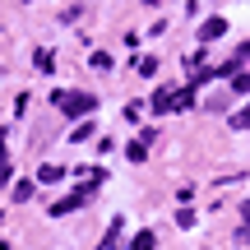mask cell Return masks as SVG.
Segmentation results:
<instances>
[{
	"label": "cell",
	"mask_w": 250,
	"mask_h": 250,
	"mask_svg": "<svg viewBox=\"0 0 250 250\" xmlns=\"http://www.w3.org/2000/svg\"><path fill=\"white\" fill-rule=\"evenodd\" d=\"M130 250H153V232H139V236H134V246Z\"/></svg>",
	"instance_id": "obj_7"
},
{
	"label": "cell",
	"mask_w": 250,
	"mask_h": 250,
	"mask_svg": "<svg viewBox=\"0 0 250 250\" xmlns=\"http://www.w3.org/2000/svg\"><path fill=\"white\" fill-rule=\"evenodd\" d=\"M223 33H227V23H223V19H208V23L199 28V42H218Z\"/></svg>",
	"instance_id": "obj_3"
},
{
	"label": "cell",
	"mask_w": 250,
	"mask_h": 250,
	"mask_svg": "<svg viewBox=\"0 0 250 250\" xmlns=\"http://www.w3.org/2000/svg\"><path fill=\"white\" fill-rule=\"evenodd\" d=\"M148 144H153V134L134 139V144H130V162H144V158H148Z\"/></svg>",
	"instance_id": "obj_4"
},
{
	"label": "cell",
	"mask_w": 250,
	"mask_h": 250,
	"mask_svg": "<svg viewBox=\"0 0 250 250\" xmlns=\"http://www.w3.org/2000/svg\"><path fill=\"white\" fill-rule=\"evenodd\" d=\"M232 130H250V107H241V111L232 116Z\"/></svg>",
	"instance_id": "obj_6"
},
{
	"label": "cell",
	"mask_w": 250,
	"mask_h": 250,
	"mask_svg": "<svg viewBox=\"0 0 250 250\" xmlns=\"http://www.w3.org/2000/svg\"><path fill=\"white\" fill-rule=\"evenodd\" d=\"M232 93H250V70H232Z\"/></svg>",
	"instance_id": "obj_5"
},
{
	"label": "cell",
	"mask_w": 250,
	"mask_h": 250,
	"mask_svg": "<svg viewBox=\"0 0 250 250\" xmlns=\"http://www.w3.org/2000/svg\"><path fill=\"white\" fill-rule=\"evenodd\" d=\"M51 102L65 111V116H88V111L98 107V98H93V93H70V88H61Z\"/></svg>",
	"instance_id": "obj_1"
},
{
	"label": "cell",
	"mask_w": 250,
	"mask_h": 250,
	"mask_svg": "<svg viewBox=\"0 0 250 250\" xmlns=\"http://www.w3.org/2000/svg\"><path fill=\"white\" fill-rule=\"evenodd\" d=\"M171 107H190V93H186V88H171V83H167V88L153 93V111H171Z\"/></svg>",
	"instance_id": "obj_2"
}]
</instances>
